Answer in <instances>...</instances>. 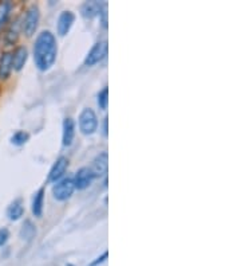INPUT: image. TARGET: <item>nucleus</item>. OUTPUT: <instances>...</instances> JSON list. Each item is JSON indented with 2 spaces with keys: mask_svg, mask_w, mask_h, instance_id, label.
<instances>
[{
  "mask_svg": "<svg viewBox=\"0 0 241 266\" xmlns=\"http://www.w3.org/2000/svg\"><path fill=\"white\" fill-rule=\"evenodd\" d=\"M58 55V43L55 35L51 31H42L36 36L35 45H34V61L36 67L46 72L55 63Z\"/></svg>",
  "mask_w": 241,
  "mask_h": 266,
  "instance_id": "1",
  "label": "nucleus"
},
{
  "mask_svg": "<svg viewBox=\"0 0 241 266\" xmlns=\"http://www.w3.org/2000/svg\"><path fill=\"white\" fill-rule=\"evenodd\" d=\"M79 129L83 134H93L98 129V117L90 107H85L79 114Z\"/></svg>",
  "mask_w": 241,
  "mask_h": 266,
  "instance_id": "2",
  "label": "nucleus"
},
{
  "mask_svg": "<svg viewBox=\"0 0 241 266\" xmlns=\"http://www.w3.org/2000/svg\"><path fill=\"white\" fill-rule=\"evenodd\" d=\"M75 189V186H74V182L71 178H63V179L58 180L55 183V186L52 187V195L56 200H67L70 198L72 192Z\"/></svg>",
  "mask_w": 241,
  "mask_h": 266,
  "instance_id": "3",
  "label": "nucleus"
},
{
  "mask_svg": "<svg viewBox=\"0 0 241 266\" xmlns=\"http://www.w3.org/2000/svg\"><path fill=\"white\" fill-rule=\"evenodd\" d=\"M39 8L36 5L30 7L27 12H25L24 19H23V31L27 36H32L35 34L36 28H38V23H39Z\"/></svg>",
  "mask_w": 241,
  "mask_h": 266,
  "instance_id": "4",
  "label": "nucleus"
},
{
  "mask_svg": "<svg viewBox=\"0 0 241 266\" xmlns=\"http://www.w3.org/2000/svg\"><path fill=\"white\" fill-rule=\"evenodd\" d=\"M107 55V42L99 41L96 42L94 46L91 47L89 54L86 55L85 65L86 66H94L98 62H100Z\"/></svg>",
  "mask_w": 241,
  "mask_h": 266,
  "instance_id": "5",
  "label": "nucleus"
},
{
  "mask_svg": "<svg viewBox=\"0 0 241 266\" xmlns=\"http://www.w3.org/2000/svg\"><path fill=\"white\" fill-rule=\"evenodd\" d=\"M94 179L96 178H94V174L91 172L90 167H82L80 169H78V172L75 174V178L72 179V182H74L75 188L85 189L93 183Z\"/></svg>",
  "mask_w": 241,
  "mask_h": 266,
  "instance_id": "6",
  "label": "nucleus"
},
{
  "mask_svg": "<svg viewBox=\"0 0 241 266\" xmlns=\"http://www.w3.org/2000/svg\"><path fill=\"white\" fill-rule=\"evenodd\" d=\"M75 21V15L71 11H63L58 18L56 22V31L60 36H65L69 34V31L71 30V27L74 25Z\"/></svg>",
  "mask_w": 241,
  "mask_h": 266,
  "instance_id": "7",
  "label": "nucleus"
},
{
  "mask_svg": "<svg viewBox=\"0 0 241 266\" xmlns=\"http://www.w3.org/2000/svg\"><path fill=\"white\" fill-rule=\"evenodd\" d=\"M107 167H109V155L107 152H102L94 159L90 169L94 174V178H100L107 174Z\"/></svg>",
  "mask_w": 241,
  "mask_h": 266,
  "instance_id": "8",
  "label": "nucleus"
},
{
  "mask_svg": "<svg viewBox=\"0 0 241 266\" xmlns=\"http://www.w3.org/2000/svg\"><path fill=\"white\" fill-rule=\"evenodd\" d=\"M106 8L105 3H99V1H96V0H91V1H85L82 7H80V12L85 18H94L96 15H100L102 11Z\"/></svg>",
  "mask_w": 241,
  "mask_h": 266,
  "instance_id": "9",
  "label": "nucleus"
},
{
  "mask_svg": "<svg viewBox=\"0 0 241 266\" xmlns=\"http://www.w3.org/2000/svg\"><path fill=\"white\" fill-rule=\"evenodd\" d=\"M67 165H69V160L65 156H60L59 159L56 160L52 168H51L50 174H48V180L52 182V183H56L58 180H60L65 175L66 169H67Z\"/></svg>",
  "mask_w": 241,
  "mask_h": 266,
  "instance_id": "10",
  "label": "nucleus"
},
{
  "mask_svg": "<svg viewBox=\"0 0 241 266\" xmlns=\"http://www.w3.org/2000/svg\"><path fill=\"white\" fill-rule=\"evenodd\" d=\"M12 54V70L20 72L24 67L25 62L28 59V52L24 46L16 47Z\"/></svg>",
  "mask_w": 241,
  "mask_h": 266,
  "instance_id": "11",
  "label": "nucleus"
},
{
  "mask_svg": "<svg viewBox=\"0 0 241 266\" xmlns=\"http://www.w3.org/2000/svg\"><path fill=\"white\" fill-rule=\"evenodd\" d=\"M75 137V124L74 120L70 117L65 118L63 121V145L65 147H70Z\"/></svg>",
  "mask_w": 241,
  "mask_h": 266,
  "instance_id": "12",
  "label": "nucleus"
},
{
  "mask_svg": "<svg viewBox=\"0 0 241 266\" xmlns=\"http://www.w3.org/2000/svg\"><path fill=\"white\" fill-rule=\"evenodd\" d=\"M23 214H24V206H23L22 199H15L14 202H11L10 206L7 207V216L12 222L19 220L23 216Z\"/></svg>",
  "mask_w": 241,
  "mask_h": 266,
  "instance_id": "13",
  "label": "nucleus"
},
{
  "mask_svg": "<svg viewBox=\"0 0 241 266\" xmlns=\"http://www.w3.org/2000/svg\"><path fill=\"white\" fill-rule=\"evenodd\" d=\"M43 203H45V189L40 188L34 194L32 202H31V211H32V214H34V216H36V218L42 216Z\"/></svg>",
  "mask_w": 241,
  "mask_h": 266,
  "instance_id": "14",
  "label": "nucleus"
},
{
  "mask_svg": "<svg viewBox=\"0 0 241 266\" xmlns=\"http://www.w3.org/2000/svg\"><path fill=\"white\" fill-rule=\"evenodd\" d=\"M12 72V54L3 53L0 56V80H7Z\"/></svg>",
  "mask_w": 241,
  "mask_h": 266,
  "instance_id": "15",
  "label": "nucleus"
},
{
  "mask_svg": "<svg viewBox=\"0 0 241 266\" xmlns=\"http://www.w3.org/2000/svg\"><path fill=\"white\" fill-rule=\"evenodd\" d=\"M36 236V227L30 219L24 220V223L22 225V229L19 231V237L24 242H31Z\"/></svg>",
  "mask_w": 241,
  "mask_h": 266,
  "instance_id": "16",
  "label": "nucleus"
},
{
  "mask_svg": "<svg viewBox=\"0 0 241 266\" xmlns=\"http://www.w3.org/2000/svg\"><path fill=\"white\" fill-rule=\"evenodd\" d=\"M30 138V134L25 132V131H18L12 136H11L10 141L12 145H16V147H20V145H24Z\"/></svg>",
  "mask_w": 241,
  "mask_h": 266,
  "instance_id": "17",
  "label": "nucleus"
},
{
  "mask_svg": "<svg viewBox=\"0 0 241 266\" xmlns=\"http://www.w3.org/2000/svg\"><path fill=\"white\" fill-rule=\"evenodd\" d=\"M11 8H12V5H11L10 1H3V3H0V28H1V26L4 25L5 22L8 21Z\"/></svg>",
  "mask_w": 241,
  "mask_h": 266,
  "instance_id": "18",
  "label": "nucleus"
},
{
  "mask_svg": "<svg viewBox=\"0 0 241 266\" xmlns=\"http://www.w3.org/2000/svg\"><path fill=\"white\" fill-rule=\"evenodd\" d=\"M107 105H109V89L103 87L98 94V106L100 109H107Z\"/></svg>",
  "mask_w": 241,
  "mask_h": 266,
  "instance_id": "19",
  "label": "nucleus"
},
{
  "mask_svg": "<svg viewBox=\"0 0 241 266\" xmlns=\"http://www.w3.org/2000/svg\"><path fill=\"white\" fill-rule=\"evenodd\" d=\"M18 39V30L14 28V27H11L10 30L7 31V34L4 35V41L7 43V46H11V45H14Z\"/></svg>",
  "mask_w": 241,
  "mask_h": 266,
  "instance_id": "20",
  "label": "nucleus"
},
{
  "mask_svg": "<svg viewBox=\"0 0 241 266\" xmlns=\"http://www.w3.org/2000/svg\"><path fill=\"white\" fill-rule=\"evenodd\" d=\"M8 238H10V231H8V229H5V227L0 229V247H3V246L7 243Z\"/></svg>",
  "mask_w": 241,
  "mask_h": 266,
  "instance_id": "21",
  "label": "nucleus"
},
{
  "mask_svg": "<svg viewBox=\"0 0 241 266\" xmlns=\"http://www.w3.org/2000/svg\"><path fill=\"white\" fill-rule=\"evenodd\" d=\"M107 256H109V253H107V251H105V253H103V254H102L99 258H96V261H94L93 264H91V266H96V265H98V264H102L103 261H106Z\"/></svg>",
  "mask_w": 241,
  "mask_h": 266,
  "instance_id": "22",
  "label": "nucleus"
},
{
  "mask_svg": "<svg viewBox=\"0 0 241 266\" xmlns=\"http://www.w3.org/2000/svg\"><path fill=\"white\" fill-rule=\"evenodd\" d=\"M103 132H105V136H107V118H105V124H103Z\"/></svg>",
  "mask_w": 241,
  "mask_h": 266,
  "instance_id": "23",
  "label": "nucleus"
}]
</instances>
